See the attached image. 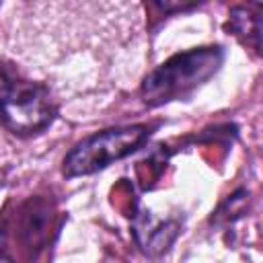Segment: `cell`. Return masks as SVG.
Here are the masks:
<instances>
[{
  "label": "cell",
  "instance_id": "obj_1",
  "mask_svg": "<svg viewBox=\"0 0 263 263\" xmlns=\"http://www.w3.org/2000/svg\"><path fill=\"white\" fill-rule=\"evenodd\" d=\"M224 62V49L220 45L193 47L171 55L156 66L142 82V99L146 105H162L181 99L210 80Z\"/></svg>",
  "mask_w": 263,
  "mask_h": 263
},
{
  "label": "cell",
  "instance_id": "obj_2",
  "mask_svg": "<svg viewBox=\"0 0 263 263\" xmlns=\"http://www.w3.org/2000/svg\"><path fill=\"white\" fill-rule=\"evenodd\" d=\"M150 136L146 125H123L103 129L78 142L64 158V175L68 179L92 175L115 160H121L136 152Z\"/></svg>",
  "mask_w": 263,
  "mask_h": 263
},
{
  "label": "cell",
  "instance_id": "obj_3",
  "mask_svg": "<svg viewBox=\"0 0 263 263\" xmlns=\"http://www.w3.org/2000/svg\"><path fill=\"white\" fill-rule=\"evenodd\" d=\"M0 119L6 129L18 136L45 129L53 119L49 92L35 82H14L10 95L0 105Z\"/></svg>",
  "mask_w": 263,
  "mask_h": 263
},
{
  "label": "cell",
  "instance_id": "obj_4",
  "mask_svg": "<svg viewBox=\"0 0 263 263\" xmlns=\"http://www.w3.org/2000/svg\"><path fill=\"white\" fill-rule=\"evenodd\" d=\"M181 224L177 220H154L148 212H140L134 220L136 242L150 257L164 253L175 242Z\"/></svg>",
  "mask_w": 263,
  "mask_h": 263
},
{
  "label": "cell",
  "instance_id": "obj_5",
  "mask_svg": "<svg viewBox=\"0 0 263 263\" xmlns=\"http://www.w3.org/2000/svg\"><path fill=\"white\" fill-rule=\"evenodd\" d=\"M49 224H51V210L41 199H31L29 205L23 212V224L21 232L29 247H41L49 236Z\"/></svg>",
  "mask_w": 263,
  "mask_h": 263
},
{
  "label": "cell",
  "instance_id": "obj_6",
  "mask_svg": "<svg viewBox=\"0 0 263 263\" xmlns=\"http://www.w3.org/2000/svg\"><path fill=\"white\" fill-rule=\"evenodd\" d=\"M228 25L242 43L251 45L259 53V49H261V16L257 10H253L251 6H236L230 10Z\"/></svg>",
  "mask_w": 263,
  "mask_h": 263
},
{
  "label": "cell",
  "instance_id": "obj_7",
  "mask_svg": "<svg viewBox=\"0 0 263 263\" xmlns=\"http://www.w3.org/2000/svg\"><path fill=\"white\" fill-rule=\"evenodd\" d=\"M12 86H14V80H12V78H10V74L0 66V105H2V101L10 95Z\"/></svg>",
  "mask_w": 263,
  "mask_h": 263
},
{
  "label": "cell",
  "instance_id": "obj_8",
  "mask_svg": "<svg viewBox=\"0 0 263 263\" xmlns=\"http://www.w3.org/2000/svg\"><path fill=\"white\" fill-rule=\"evenodd\" d=\"M156 6H158L160 10H164V12H171V10H187V8H193L195 2H187V4H183V2H175V4H168V2H156Z\"/></svg>",
  "mask_w": 263,
  "mask_h": 263
},
{
  "label": "cell",
  "instance_id": "obj_9",
  "mask_svg": "<svg viewBox=\"0 0 263 263\" xmlns=\"http://www.w3.org/2000/svg\"><path fill=\"white\" fill-rule=\"evenodd\" d=\"M0 263H12V259H10V257H6V255H2V253H0Z\"/></svg>",
  "mask_w": 263,
  "mask_h": 263
}]
</instances>
